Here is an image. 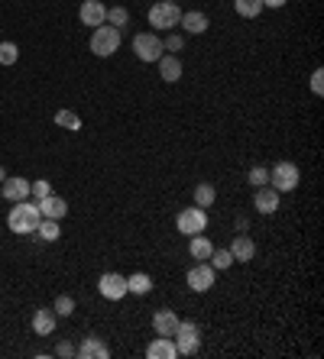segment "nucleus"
<instances>
[{"label": "nucleus", "instance_id": "f704fd0d", "mask_svg": "<svg viewBox=\"0 0 324 359\" xmlns=\"http://www.w3.org/2000/svg\"><path fill=\"white\" fill-rule=\"evenodd\" d=\"M55 353H59V356H75V347H72V343H59Z\"/></svg>", "mask_w": 324, "mask_h": 359}, {"label": "nucleus", "instance_id": "f03ea898", "mask_svg": "<svg viewBox=\"0 0 324 359\" xmlns=\"http://www.w3.org/2000/svg\"><path fill=\"white\" fill-rule=\"evenodd\" d=\"M172 340H175L179 356H194L198 347H201V327H198L194 320H179V327H175Z\"/></svg>", "mask_w": 324, "mask_h": 359}, {"label": "nucleus", "instance_id": "423d86ee", "mask_svg": "<svg viewBox=\"0 0 324 359\" xmlns=\"http://www.w3.org/2000/svg\"><path fill=\"white\" fill-rule=\"evenodd\" d=\"M133 52L140 62H159L162 55H165V45L156 32H136L133 36Z\"/></svg>", "mask_w": 324, "mask_h": 359}, {"label": "nucleus", "instance_id": "9b49d317", "mask_svg": "<svg viewBox=\"0 0 324 359\" xmlns=\"http://www.w3.org/2000/svg\"><path fill=\"white\" fill-rule=\"evenodd\" d=\"M230 256H234V263H253V256H256V243H253V236L237 233V236H234V243H230Z\"/></svg>", "mask_w": 324, "mask_h": 359}, {"label": "nucleus", "instance_id": "f3484780", "mask_svg": "<svg viewBox=\"0 0 324 359\" xmlns=\"http://www.w3.org/2000/svg\"><path fill=\"white\" fill-rule=\"evenodd\" d=\"M0 198H7V201H26V198H30V181L26 178H3Z\"/></svg>", "mask_w": 324, "mask_h": 359}, {"label": "nucleus", "instance_id": "1a4fd4ad", "mask_svg": "<svg viewBox=\"0 0 324 359\" xmlns=\"http://www.w3.org/2000/svg\"><path fill=\"white\" fill-rule=\"evenodd\" d=\"M97 291L108 298V301H120V298L127 295V278L117 272H104L97 278Z\"/></svg>", "mask_w": 324, "mask_h": 359}, {"label": "nucleus", "instance_id": "b1692460", "mask_svg": "<svg viewBox=\"0 0 324 359\" xmlns=\"http://www.w3.org/2000/svg\"><path fill=\"white\" fill-rule=\"evenodd\" d=\"M214 198H217V191H214V185H207V181H201V185L194 188V204H198V207H211Z\"/></svg>", "mask_w": 324, "mask_h": 359}, {"label": "nucleus", "instance_id": "f257e3e1", "mask_svg": "<svg viewBox=\"0 0 324 359\" xmlns=\"http://www.w3.org/2000/svg\"><path fill=\"white\" fill-rule=\"evenodd\" d=\"M43 220V214H39V207L30 201H13L10 214H7V227H10L13 233H36V223Z\"/></svg>", "mask_w": 324, "mask_h": 359}, {"label": "nucleus", "instance_id": "7c9ffc66", "mask_svg": "<svg viewBox=\"0 0 324 359\" xmlns=\"http://www.w3.org/2000/svg\"><path fill=\"white\" fill-rule=\"evenodd\" d=\"M30 194L36 198V201H43V198H49L52 194V185L45 178H39V181H30Z\"/></svg>", "mask_w": 324, "mask_h": 359}, {"label": "nucleus", "instance_id": "0eeeda50", "mask_svg": "<svg viewBox=\"0 0 324 359\" xmlns=\"http://www.w3.org/2000/svg\"><path fill=\"white\" fill-rule=\"evenodd\" d=\"M175 227H179V233H185V236H198V233L207 230V211L205 207H185V211H179V217H175Z\"/></svg>", "mask_w": 324, "mask_h": 359}, {"label": "nucleus", "instance_id": "c85d7f7f", "mask_svg": "<svg viewBox=\"0 0 324 359\" xmlns=\"http://www.w3.org/2000/svg\"><path fill=\"white\" fill-rule=\"evenodd\" d=\"M230 265H234L230 249H214V253H211V269H230Z\"/></svg>", "mask_w": 324, "mask_h": 359}, {"label": "nucleus", "instance_id": "2f4dec72", "mask_svg": "<svg viewBox=\"0 0 324 359\" xmlns=\"http://www.w3.org/2000/svg\"><path fill=\"white\" fill-rule=\"evenodd\" d=\"M270 181V169H263V165H256V169H250V185H266Z\"/></svg>", "mask_w": 324, "mask_h": 359}, {"label": "nucleus", "instance_id": "ddd939ff", "mask_svg": "<svg viewBox=\"0 0 324 359\" xmlns=\"http://www.w3.org/2000/svg\"><path fill=\"white\" fill-rule=\"evenodd\" d=\"M253 207H256L259 214H276V211H279V191L259 185L256 198H253Z\"/></svg>", "mask_w": 324, "mask_h": 359}, {"label": "nucleus", "instance_id": "393cba45", "mask_svg": "<svg viewBox=\"0 0 324 359\" xmlns=\"http://www.w3.org/2000/svg\"><path fill=\"white\" fill-rule=\"evenodd\" d=\"M234 10H237L240 17L253 20V17H259V13H263V0H234Z\"/></svg>", "mask_w": 324, "mask_h": 359}, {"label": "nucleus", "instance_id": "72a5a7b5", "mask_svg": "<svg viewBox=\"0 0 324 359\" xmlns=\"http://www.w3.org/2000/svg\"><path fill=\"white\" fill-rule=\"evenodd\" d=\"M312 91L318 97L324 94V72H321V68H314V72H312Z\"/></svg>", "mask_w": 324, "mask_h": 359}, {"label": "nucleus", "instance_id": "20e7f679", "mask_svg": "<svg viewBox=\"0 0 324 359\" xmlns=\"http://www.w3.org/2000/svg\"><path fill=\"white\" fill-rule=\"evenodd\" d=\"M302 181V172L295 162H279L276 169H270V188H276L279 194H289V191L298 188Z\"/></svg>", "mask_w": 324, "mask_h": 359}, {"label": "nucleus", "instance_id": "39448f33", "mask_svg": "<svg viewBox=\"0 0 324 359\" xmlns=\"http://www.w3.org/2000/svg\"><path fill=\"white\" fill-rule=\"evenodd\" d=\"M150 23L156 26V30H175V26L182 23L179 3H172V0H159V3H152L150 7Z\"/></svg>", "mask_w": 324, "mask_h": 359}, {"label": "nucleus", "instance_id": "473e14b6", "mask_svg": "<svg viewBox=\"0 0 324 359\" xmlns=\"http://www.w3.org/2000/svg\"><path fill=\"white\" fill-rule=\"evenodd\" d=\"M162 45H165V52H179L185 45V36H179V32H172L169 39H162Z\"/></svg>", "mask_w": 324, "mask_h": 359}, {"label": "nucleus", "instance_id": "2eb2a0df", "mask_svg": "<svg viewBox=\"0 0 324 359\" xmlns=\"http://www.w3.org/2000/svg\"><path fill=\"white\" fill-rule=\"evenodd\" d=\"M146 356H150V359H175V356H179L175 340L172 337H159V334H156V340L146 347Z\"/></svg>", "mask_w": 324, "mask_h": 359}, {"label": "nucleus", "instance_id": "f8f14e48", "mask_svg": "<svg viewBox=\"0 0 324 359\" xmlns=\"http://www.w3.org/2000/svg\"><path fill=\"white\" fill-rule=\"evenodd\" d=\"M175 327H179V314H175V311L162 307V311H156V314H152V330H156L159 337H172Z\"/></svg>", "mask_w": 324, "mask_h": 359}, {"label": "nucleus", "instance_id": "dca6fc26", "mask_svg": "<svg viewBox=\"0 0 324 359\" xmlns=\"http://www.w3.org/2000/svg\"><path fill=\"white\" fill-rule=\"evenodd\" d=\"M75 356H81V359H108L110 349L101 337H85V343L75 349Z\"/></svg>", "mask_w": 324, "mask_h": 359}, {"label": "nucleus", "instance_id": "e433bc0d", "mask_svg": "<svg viewBox=\"0 0 324 359\" xmlns=\"http://www.w3.org/2000/svg\"><path fill=\"white\" fill-rule=\"evenodd\" d=\"M3 178H7V169H3V165H0V185H3Z\"/></svg>", "mask_w": 324, "mask_h": 359}, {"label": "nucleus", "instance_id": "cd10ccee", "mask_svg": "<svg viewBox=\"0 0 324 359\" xmlns=\"http://www.w3.org/2000/svg\"><path fill=\"white\" fill-rule=\"evenodd\" d=\"M130 23V13H127V7H108V26H127Z\"/></svg>", "mask_w": 324, "mask_h": 359}, {"label": "nucleus", "instance_id": "a211bd4d", "mask_svg": "<svg viewBox=\"0 0 324 359\" xmlns=\"http://www.w3.org/2000/svg\"><path fill=\"white\" fill-rule=\"evenodd\" d=\"M55 324H59V314H55L52 307H39V311L32 314V330H36L39 337H49L55 330Z\"/></svg>", "mask_w": 324, "mask_h": 359}, {"label": "nucleus", "instance_id": "412c9836", "mask_svg": "<svg viewBox=\"0 0 324 359\" xmlns=\"http://www.w3.org/2000/svg\"><path fill=\"white\" fill-rule=\"evenodd\" d=\"M185 32H192V36H201V32L207 30V17L201 10H188L182 13V23H179Z\"/></svg>", "mask_w": 324, "mask_h": 359}, {"label": "nucleus", "instance_id": "5701e85b", "mask_svg": "<svg viewBox=\"0 0 324 359\" xmlns=\"http://www.w3.org/2000/svg\"><path fill=\"white\" fill-rule=\"evenodd\" d=\"M36 233H39V240H45V243H55V240L62 236L59 220H49V217H43V220L36 223Z\"/></svg>", "mask_w": 324, "mask_h": 359}, {"label": "nucleus", "instance_id": "a878e982", "mask_svg": "<svg viewBox=\"0 0 324 359\" xmlns=\"http://www.w3.org/2000/svg\"><path fill=\"white\" fill-rule=\"evenodd\" d=\"M55 123H59L62 130H72V133H78V130H81V116L72 114V110H59V114H55Z\"/></svg>", "mask_w": 324, "mask_h": 359}, {"label": "nucleus", "instance_id": "4468645a", "mask_svg": "<svg viewBox=\"0 0 324 359\" xmlns=\"http://www.w3.org/2000/svg\"><path fill=\"white\" fill-rule=\"evenodd\" d=\"M36 207H39V214L49 217V220H62L65 214H68V204H65V198H59V194H49L43 201H36Z\"/></svg>", "mask_w": 324, "mask_h": 359}, {"label": "nucleus", "instance_id": "7ed1b4c3", "mask_svg": "<svg viewBox=\"0 0 324 359\" xmlns=\"http://www.w3.org/2000/svg\"><path fill=\"white\" fill-rule=\"evenodd\" d=\"M120 49V30L117 26H94V32H91V52L97 55V59H108V55H114Z\"/></svg>", "mask_w": 324, "mask_h": 359}, {"label": "nucleus", "instance_id": "aec40b11", "mask_svg": "<svg viewBox=\"0 0 324 359\" xmlns=\"http://www.w3.org/2000/svg\"><path fill=\"white\" fill-rule=\"evenodd\" d=\"M156 65H159V78H162V81L175 85V81L182 78V62H179L175 55H162V59H159Z\"/></svg>", "mask_w": 324, "mask_h": 359}, {"label": "nucleus", "instance_id": "c756f323", "mask_svg": "<svg viewBox=\"0 0 324 359\" xmlns=\"http://www.w3.org/2000/svg\"><path fill=\"white\" fill-rule=\"evenodd\" d=\"M20 59V49L13 43H0V65H17Z\"/></svg>", "mask_w": 324, "mask_h": 359}, {"label": "nucleus", "instance_id": "4c0bfd02", "mask_svg": "<svg viewBox=\"0 0 324 359\" xmlns=\"http://www.w3.org/2000/svg\"><path fill=\"white\" fill-rule=\"evenodd\" d=\"M172 3H179V0H172Z\"/></svg>", "mask_w": 324, "mask_h": 359}, {"label": "nucleus", "instance_id": "4be33fe9", "mask_svg": "<svg viewBox=\"0 0 324 359\" xmlns=\"http://www.w3.org/2000/svg\"><path fill=\"white\" fill-rule=\"evenodd\" d=\"M127 291H130V295H150V291H152V278L146 272H133L127 278Z\"/></svg>", "mask_w": 324, "mask_h": 359}, {"label": "nucleus", "instance_id": "9d476101", "mask_svg": "<svg viewBox=\"0 0 324 359\" xmlns=\"http://www.w3.org/2000/svg\"><path fill=\"white\" fill-rule=\"evenodd\" d=\"M78 17H81L85 26L94 30V26H104V23H108V7H104L101 0H85V3H81V10H78Z\"/></svg>", "mask_w": 324, "mask_h": 359}, {"label": "nucleus", "instance_id": "6ab92c4d", "mask_svg": "<svg viewBox=\"0 0 324 359\" xmlns=\"http://www.w3.org/2000/svg\"><path fill=\"white\" fill-rule=\"evenodd\" d=\"M188 253H192V259L205 263V259H211V253H214V243L207 240L205 233H198V236H188Z\"/></svg>", "mask_w": 324, "mask_h": 359}, {"label": "nucleus", "instance_id": "c9c22d12", "mask_svg": "<svg viewBox=\"0 0 324 359\" xmlns=\"http://www.w3.org/2000/svg\"><path fill=\"white\" fill-rule=\"evenodd\" d=\"M285 3H289V0H263V7H276V10H279V7H285Z\"/></svg>", "mask_w": 324, "mask_h": 359}, {"label": "nucleus", "instance_id": "bb28decb", "mask_svg": "<svg viewBox=\"0 0 324 359\" xmlns=\"http://www.w3.org/2000/svg\"><path fill=\"white\" fill-rule=\"evenodd\" d=\"M52 311L59 317H72V314H75V298H72V295H59V298H55V305H52Z\"/></svg>", "mask_w": 324, "mask_h": 359}, {"label": "nucleus", "instance_id": "6e6552de", "mask_svg": "<svg viewBox=\"0 0 324 359\" xmlns=\"http://www.w3.org/2000/svg\"><path fill=\"white\" fill-rule=\"evenodd\" d=\"M185 278H188V288H192V291H201V295L214 288V269H211V263H198V265H192Z\"/></svg>", "mask_w": 324, "mask_h": 359}]
</instances>
